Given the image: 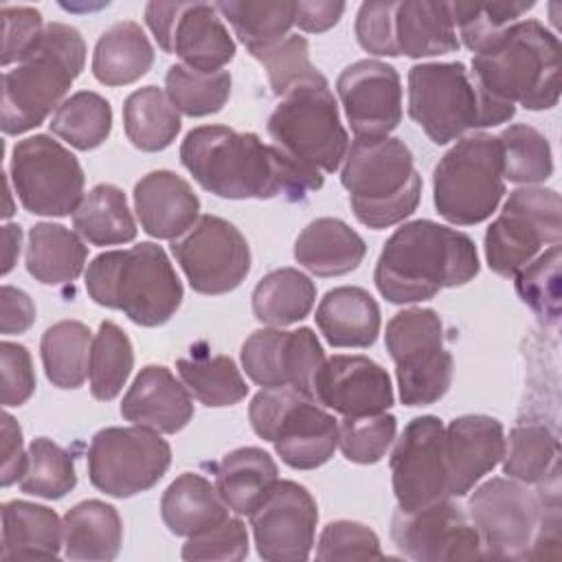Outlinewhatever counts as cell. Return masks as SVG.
Masks as SVG:
<instances>
[{
	"mask_svg": "<svg viewBox=\"0 0 562 562\" xmlns=\"http://www.w3.org/2000/svg\"><path fill=\"white\" fill-rule=\"evenodd\" d=\"M180 160L202 189L228 200L296 202L323 187L321 171L296 162L277 145H266L252 132L224 125L193 127L180 145Z\"/></svg>",
	"mask_w": 562,
	"mask_h": 562,
	"instance_id": "1",
	"label": "cell"
},
{
	"mask_svg": "<svg viewBox=\"0 0 562 562\" xmlns=\"http://www.w3.org/2000/svg\"><path fill=\"white\" fill-rule=\"evenodd\" d=\"M479 274L474 241L432 220L400 226L384 244L373 281L380 294L397 305L432 299L443 288H457Z\"/></svg>",
	"mask_w": 562,
	"mask_h": 562,
	"instance_id": "2",
	"label": "cell"
},
{
	"mask_svg": "<svg viewBox=\"0 0 562 562\" xmlns=\"http://www.w3.org/2000/svg\"><path fill=\"white\" fill-rule=\"evenodd\" d=\"M472 79L492 99L549 110L560 99V42L538 20H518L474 53Z\"/></svg>",
	"mask_w": 562,
	"mask_h": 562,
	"instance_id": "3",
	"label": "cell"
},
{
	"mask_svg": "<svg viewBox=\"0 0 562 562\" xmlns=\"http://www.w3.org/2000/svg\"><path fill=\"white\" fill-rule=\"evenodd\" d=\"M86 290L94 303L121 310L143 327L167 323L184 294L169 257L151 241L97 255L86 270Z\"/></svg>",
	"mask_w": 562,
	"mask_h": 562,
	"instance_id": "4",
	"label": "cell"
},
{
	"mask_svg": "<svg viewBox=\"0 0 562 562\" xmlns=\"http://www.w3.org/2000/svg\"><path fill=\"white\" fill-rule=\"evenodd\" d=\"M86 64V42L75 26L46 24L33 50L2 75L4 134H24L46 121L57 110L81 75Z\"/></svg>",
	"mask_w": 562,
	"mask_h": 562,
	"instance_id": "5",
	"label": "cell"
},
{
	"mask_svg": "<svg viewBox=\"0 0 562 562\" xmlns=\"http://www.w3.org/2000/svg\"><path fill=\"white\" fill-rule=\"evenodd\" d=\"M340 182L349 191L356 220L373 231L389 228L408 215L422 198V176L404 140L393 136L351 140Z\"/></svg>",
	"mask_w": 562,
	"mask_h": 562,
	"instance_id": "6",
	"label": "cell"
},
{
	"mask_svg": "<svg viewBox=\"0 0 562 562\" xmlns=\"http://www.w3.org/2000/svg\"><path fill=\"white\" fill-rule=\"evenodd\" d=\"M408 114L435 145H446L509 121L516 105L487 97L461 61H428L408 70Z\"/></svg>",
	"mask_w": 562,
	"mask_h": 562,
	"instance_id": "7",
	"label": "cell"
},
{
	"mask_svg": "<svg viewBox=\"0 0 562 562\" xmlns=\"http://www.w3.org/2000/svg\"><path fill=\"white\" fill-rule=\"evenodd\" d=\"M252 430L272 441L281 461L294 470L327 463L338 446V422L314 397L292 386L261 389L250 406Z\"/></svg>",
	"mask_w": 562,
	"mask_h": 562,
	"instance_id": "8",
	"label": "cell"
},
{
	"mask_svg": "<svg viewBox=\"0 0 562 562\" xmlns=\"http://www.w3.org/2000/svg\"><path fill=\"white\" fill-rule=\"evenodd\" d=\"M505 193L498 136H463L443 154L432 173L437 213L457 226L481 224L496 211Z\"/></svg>",
	"mask_w": 562,
	"mask_h": 562,
	"instance_id": "9",
	"label": "cell"
},
{
	"mask_svg": "<svg viewBox=\"0 0 562 562\" xmlns=\"http://www.w3.org/2000/svg\"><path fill=\"white\" fill-rule=\"evenodd\" d=\"M268 134L272 145L321 173H334L349 149L329 86H307L285 94L268 119Z\"/></svg>",
	"mask_w": 562,
	"mask_h": 562,
	"instance_id": "10",
	"label": "cell"
},
{
	"mask_svg": "<svg viewBox=\"0 0 562 562\" xmlns=\"http://www.w3.org/2000/svg\"><path fill=\"white\" fill-rule=\"evenodd\" d=\"M384 342L395 362L402 404L428 406L448 393L452 356L443 345V325L435 310L397 312L386 325Z\"/></svg>",
	"mask_w": 562,
	"mask_h": 562,
	"instance_id": "11",
	"label": "cell"
},
{
	"mask_svg": "<svg viewBox=\"0 0 562 562\" xmlns=\"http://www.w3.org/2000/svg\"><path fill=\"white\" fill-rule=\"evenodd\" d=\"M562 202L558 191L522 187L509 193L501 215L485 231L490 270L514 277L549 244H560Z\"/></svg>",
	"mask_w": 562,
	"mask_h": 562,
	"instance_id": "12",
	"label": "cell"
},
{
	"mask_svg": "<svg viewBox=\"0 0 562 562\" xmlns=\"http://www.w3.org/2000/svg\"><path fill=\"white\" fill-rule=\"evenodd\" d=\"M542 514V496L509 476L481 483L468 501V516L476 527L483 558H531Z\"/></svg>",
	"mask_w": 562,
	"mask_h": 562,
	"instance_id": "13",
	"label": "cell"
},
{
	"mask_svg": "<svg viewBox=\"0 0 562 562\" xmlns=\"http://www.w3.org/2000/svg\"><path fill=\"white\" fill-rule=\"evenodd\" d=\"M169 463V443L160 432L143 426L103 428L88 448L90 483L114 498H127L154 487Z\"/></svg>",
	"mask_w": 562,
	"mask_h": 562,
	"instance_id": "14",
	"label": "cell"
},
{
	"mask_svg": "<svg viewBox=\"0 0 562 562\" xmlns=\"http://www.w3.org/2000/svg\"><path fill=\"white\" fill-rule=\"evenodd\" d=\"M9 173L29 213L64 217L83 200V169L77 156L46 134L13 145Z\"/></svg>",
	"mask_w": 562,
	"mask_h": 562,
	"instance_id": "15",
	"label": "cell"
},
{
	"mask_svg": "<svg viewBox=\"0 0 562 562\" xmlns=\"http://www.w3.org/2000/svg\"><path fill=\"white\" fill-rule=\"evenodd\" d=\"M171 252L200 294H226L239 288L250 270L246 237L217 215H200L182 237L171 241Z\"/></svg>",
	"mask_w": 562,
	"mask_h": 562,
	"instance_id": "16",
	"label": "cell"
},
{
	"mask_svg": "<svg viewBox=\"0 0 562 562\" xmlns=\"http://www.w3.org/2000/svg\"><path fill=\"white\" fill-rule=\"evenodd\" d=\"M145 22L165 53L178 55L195 70H222L235 57V42L228 35L215 4L206 2H149Z\"/></svg>",
	"mask_w": 562,
	"mask_h": 562,
	"instance_id": "17",
	"label": "cell"
},
{
	"mask_svg": "<svg viewBox=\"0 0 562 562\" xmlns=\"http://www.w3.org/2000/svg\"><path fill=\"white\" fill-rule=\"evenodd\" d=\"M391 538L402 555L419 562L483 558L476 527L452 496L415 512L397 509Z\"/></svg>",
	"mask_w": 562,
	"mask_h": 562,
	"instance_id": "18",
	"label": "cell"
},
{
	"mask_svg": "<svg viewBox=\"0 0 562 562\" xmlns=\"http://www.w3.org/2000/svg\"><path fill=\"white\" fill-rule=\"evenodd\" d=\"M443 430L435 415L415 417L404 426L389 461L397 509L415 512L448 496Z\"/></svg>",
	"mask_w": 562,
	"mask_h": 562,
	"instance_id": "19",
	"label": "cell"
},
{
	"mask_svg": "<svg viewBox=\"0 0 562 562\" xmlns=\"http://www.w3.org/2000/svg\"><path fill=\"white\" fill-rule=\"evenodd\" d=\"M323 362V347L310 327L255 329L241 345V367L263 389L292 386L314 397V378Z\"/></svg>",
	"mask_w": 562,
	"mask_h": 562,
	"instance_id": "20",
	"label": "cell"
},
{
	"mask_svg": "<svg viewBox=\"0 0 562 562\" xmlns=\"http://www.w3.org/2000/svg\"><path fill=\"white\" fill-rule=\"evenodd\" d=\"M318 507L307 487L279 481L250 514L257 553L268 562H301L310 558Z\"/></svg>",
	"mask_w": 562,
	"mask_h": 562,
	"instance_id": "21",
	"label": "cell"
},
{
	"mask_svg": "<svg viewBox=\"0 0 562 562\" xmlns=\"http://www.w3.org/2000/svg\"><path fill=\"white\" fill-rule=\"evenodd\" d=\"M336 90L356 138L389 136L400 125L402 81L391 64L353 61L338 75Z\"/></svg>",
	"mask_w": 562,
	"mask_h": 562,
	"instance_id": "22",
	"label": "cell"
},
{
	"mask_svg": "<svg viewBox=\"0 0 562 562\" xmlns=\"http://www.w3.org/2000/svg\"><path fill=\"white\" fill-rule=\"evenodd\" d=\"M314 400L345 417L384 413L393 406V386L384 367L367 356H331L314 378Z\"/></svg>",
	"mask_w": 562,
	"mask_h": 562,
	"instance_id": "23",
	"label": "cell"
},
{
	"mask_svg": "<svg viewBox=\"0 0 562 562\" xmlns=\"http://www.w3.org/2000/svg\"><path fill=\"white\" fill-rule=\"evenodd\" d=\"M505 454L503 424L490 415H461L443 430L448 496H465Z\"/></svg>",
	"mask_w": 562,
	"mask_h": 562,
	"instance_id": "24",
	"label": "cell"
},
{
	"mask_svg": "<svg viewBox=\"0 0 562 562\" xmlns=\"http://www.w3.org/2000/svg\"><path fill=\"white\" fill-rule=\"evenodd\" d=\"M121 415L134 426L173 435L191 422L193 400L167 367L147 364L123 395Z\"/></svg>",
	"mask_w": 562,
	"mask_h": 562,
	"instance_id": "25",
	"label": "cell"
},
{
	"mask_svg": "<svg viewBox=\"0 0 562 562\" xmlns=\"http://www.w3.org/2000/svg\"><path fill=\"white\" fill-rule=\"evenodd\" d=\"M134 209L147 235L173 241L198 222L200 200L184 178L158 169L136 182Z\"/></svg>",
	"mask_w": 562,
	"mask_h": 562,
	"instance_id": "26",
	"label": "cell"
},
{
	"mask_svg": "<svg viewBox=\"0 0 562 562\" xmlns=\"http://www.w3.org/2000/svg\"><path fill=\"white\" fill-rule=\"evenodd\" d=\"M364 255V239L338 217L310 222L294 241V259L316 277L347 274L362 263Z\"/></svg>",
	"mask_w": 562,
	"mask_h": 562,
	"instance_id": "27",
	"label": "cell"
},
{
	"mask_svg": "<svg viewBox=\"0 0 562 562\" xmlns=\"http://www.w3.org/2000/svg\"><path fill=\"white\" fill-rule=\"evenodd\" d=\"M314 318L331 347H371L380 334V307L367 290L356 285L329 290Z\"/></svg>",
	"mask_w": 562,
	"mask_h": 562,
	"instance_id": "28",
	"label": "cell"
},
{
	"mask_svg": "<svg viewBox=\"0 0 562 562\" xmlns=\"http://www.w3.org/2000/svg\"><path fill=\"white\" fill-rule=\"evenodd\" d=\"M64 544V520L55 509L29 501L2 505V547L0 560L57 558Z\"/></svg>",
	"mask_w": 562,
	"mask_h": 562,
	"instance_id": "29",
	"label": "cell"
},
{
	"mask_svg": "<svg viewBox=\"0 0 562 562\" xmlns=\"http://www.w3.org/2000/svg\"><path fill=\"white\" fill-rule=\"evenodd\" d=\"M393 33L400 55L406 57H435L459 48L450 4L439 0L397 2Z\"/></svg>",
	"mask_w": 562,
	"mask_h": 562,
	"instance_id": "30",
	"label": "cell"
},
{
	"mask_svg": "<svg viewBox=\"0 0 562 562\" xmlns=\"http://www.w3.org/2000/svg\"><path fill=\"white\" fill-rule=\"evenodd\" d=\"M279 483L274 459L255 446L237 448L215 468V490L239 516H250Z\"/></svg>",
	"mask_w": 562,
	"mask_h": 562,
	"instance_id": "31",
	"label": "cell"
},
{
	"mask_svg": "<svg viewBox=\"0 0 562 562\" xmlns=\"http://www.w3.org/2000/svg\"><path fill=\"white\" fill-rule=\"evenodd\" d=\"M162 522L176 536H198L228 518V505L200 474H180L160 498Z\"/></svg>",
	"mask_w": 562,
	"mask_h": 562,
	"instance_id": "32",
	"label": "cell"
},
{
	"mask_svg": "<svg viewBox=\"0 0 562 562\" xmlns=\"http://www.w3.org/2000/svg\"><path fill=\"white\" fill-rule=\"evenodd\" d=\"M123 544V520L103 501H81L64 516V555L70 560H114Z\"/></svg>",
	"mask_w": 562,
	"mask_h": 562,
	"instance_id": "33",
	"label": "cell"
},
{
	"mask_svg": "<svg viewBox=\"0 0 562 562\" xmlns=\"http://www.w3.org/2000/svg\"><path fill=\"white\" fill-rule=\"evenodd\" d=\"M154 64V46L140 24L121 20L101 33L92 53V75L105 86H127Z\"/></svg>",
	"mask_w": 562,
	"mask_h": 562,
	"instance_id": "34",
	"label": "cell"
},
{
	"mask_svg": "<svg viewBox=\"0 0 562 562\" xmlns=\"http://www.w3.org/2000/svg\"><path fill=\"white\" fill-rule=\"evenodd\" d=\"M88 248L81 237L53 222H40L29 231L26 270L44 285H64L75 281L86 266Z\"/></svg>",
	"mask_w": 562,
	"mask_h": 562,
	"instance_id": "35",
	"label": "cell"
},
{
	"mask_svg": "<svg viewBox=\"0 0 562 562\" xmlns=\"http://www.w3.org/2000/svg\"><path fill=\"white\" fill-rule=\"evenodd\" d=\"M316 299L314 281L296 268L268 272L252 290V314L268 327H288L303 321Z\"/></svg>",
	"mask_w": 562,
	"mask_h": 562,
	"instance_id": "36",
	"label": "cell"
},
{
	"mask_svg": "<svg viewBox=\"0 0 562 562\" xmlns=\"http://www.w3.org/2000/svg\"><path fill=\"white\" fill-rule=\"evenodd\" d=\"M72 226L92 246H114L136 237L127 198L114 184L92 187L75 209Z\"/></svg>",
	"mask_w": 562,
	"mask_h": 562,
	"instance_id": "37",
	"label": "cell"
},
{
	"mask_svg": "<svg viewBox=\"0 0 562 562\" xmlns=\"http://www.w3.org/2000/svg\"><path fill=\"white\" fill-rule=\"evenodd\" d=\"M180 114L167 92L156 86L134 90L123 103V127L130 143L140 151L169 147L180 132Z\"/></svg>",
	"mask_w": 562,
	"mask_h": 562,
	"instance_id": "38",
	"label": "cell"
},
{
	"mask_svg": "<svg viewBox=\"0 0 562 562\" xmlns=\"http://www.w3.org/2000/svg\"><path fill=\"white\" fill-rule=\"evenodd\" d=\"M92 334L79 321H59L50 325L40 342L46 378L57 389H79L88 378Z\"/></svg>",
	"mask_w": 562,
	"mask_h": 562,
	"instance_id": "39",
	"label": "cell"
},
{
	"mask_svg": "<svg viewBox=\"0 0 562 562\" xmlns=\"http://www.w3.org/2000/svg\"><path fill=\"white\" fill-rule=\"evenodd\" d=\"M176 369L189 393L204 406H233L248 393L241 371L228 356L195 353L180 358Z\"/></svg>",
	"mask_w": 562,
	"mask_h": 562,
	"instance_id": "40",
	"label": "cell"
},
{
	"mask_svg": "<svg viewBox=\"0 0 562 562\" xmlns=\"http://www.w3.org/2000/svg\"><path fill=\"white\" fill-rule=\"evenodd\" d=\"M503 472L520 483H542L558 472V437L538 422H520L505 439Z\"/></svg>",
	"mask_w": 562,
	"mask_h": 562,
	"instance_id": "41",
	"label": "cell"
},
{
	"mask_svg": "<svg viewBox=\"0 0 562 562\" xmlns=\"http://www.w3.org/2000/svg\"><path fill=\"white\" fill-rule=\"evenodd\" d=\"M50 132L75 149L88 151L105 143L112 130V108L108 99L92 90H79L64 99L53 112Z\"/></svg>",
	"mask_w": 562,
	"mask_h": 562,
	"instance_id": "42",
	"label": "cell"
},
{
	"mask_svg": "<svg viewBox=\"0 0 562 562\" xmlns=\"http://www.w3.org/2000/svg\"><path fill=\"white\" fill-rule=\"evenodd\" d=\"M217 13L228 20L248 53L283 40L294 24L296 2H217Z\"/></svg>",
	"mask_w": 562,
	"mask_h": 562,
	"instance_id": "43",
	"label": "cell"
},
{
	"mask_svg": "<svg viewBox=\"0 0 562 562\" xmlns=\"http://www.w3.org/2000/svg\"><path fill=\"white\" fill-rule=\"evenodd\" d=\"M134 367V349L127 334L112 321H103L90 347V393L101 400H114L125 386Z\"/></svg>",
	"mask_w": 562,
	"mask_h": 562,
	"instance_id": "44",
	"label": "cell"
},
{
	"mask_svg": "<svg viewBox=\"0 0 562 562\" xmlns=\"http://www.w3.org/2000/svg\"><path fill=\"white\" fill-rule=\"evenodd\" d=\"M165 92L173 108L187 116H209L224 108L231 94L228 70H195L173 64L165 77Z\"/></svg>",
	"mask_w": 562,
	"mask_h": 562,
	"instance_id": "45",
	"label": "cell"
},
{
	"mask_svg": "<svg viewBox=\"0 0 562 562\" xmlns=\"http://www.w3.org/2000/svg\"><path fill=\"white\" fill-rule=\"evenodd\" d=\"M18 485L24 494L48 501L66 496L77 485L72 454L46 437L33 439Z\"/></svg>",
	"mask_w": 562,
	"mask_h": 562,
	"instance_id": "46",
	"label": "cell"
},
{
	"mask_svg": "<svg viewBox=\"0 0 562 562\" xmlns=\"http://www.w3.org/2000/svg\"><path fill=\"white\" fill-rule=\"evenodd\" d=\"M503 178L518 184H538L553 173L549 140L531 125L516 123L498 134Z\"/></svg>",
	"mask_w": 562,
	"mask_h": 562,
	"instance_id": "47",
	"label": "cell"
},
{
	"mask_svg": "<svg viewBox=\"0 0 562 562\" xmlns=\"http://www.w3.org/2000/svg\"><path fill=\"white\" fill-rule=\"evenodd\" d=\"M268 72L272 92L285 97L307 86H327V79L312 66L310 46L303 35H285L272 46L250 53Z\"/></svg>",
	"mask_w": 562,
	"mask_h": 562,
	"instance_id": "48",
	"label": "cell"
},
{
	"mask_svg": "<svg viewBox=\"0 0 562 562\" xmlns=\"http://www.w3.org/2000/svg\"><path fill=\"white\" fill-rule=\"evenodd\" d=\"M533 2H452L450 13L463 44L479 53L494 42L505 29L516 24Z\"/></svg>",
	"mask_w": 562,
	"mask_h": 562,
	"instance_id": "49",
	"label": "cell"
},
{
	"mask_svg": "<svg viewBox=\"0 0 562 562\" xmlns=\"http://www.w3.org/2000/svg\"><path fill=\"white\" fill-rule=\"evenodd\" d=\"M516 292L520 299L549 323L560 316V244L533 257L516 272Z\"/></svg>",
	"mask_w": 562,
	"mask_h": 562,
	"instance_id": "50",
	"label": "cell"
},
{
	"mask_svg": "<svg viewBox=\"0 0 562 562\" xmlns=\"http://www.w3.org/2000/svg\"><path fill=\"white\" fill-rule=\"evenodd\" d=\"M395 432L397 419L386 411L362 417H345L338 426V446L353 463H375L386 454Z\"/></svg>",
	"mask_w": 562,
	"mask_h": 562,
	"instance_id": "51",
	"label": "cell"
},
{
	"mask_svg": "<svg viewBox=\"0 0 562 562\" xmlns=\"http://www.w3.org/2000/svg\"><path fill=\"white\" fill-rule=\"evenodd\" d=\"M318 560H371L384 558L373 529L356 520H334L325 525L316 547Z\"/></svg>",
	"mask_w": 562,
	"mask_h": 562,
	"instance_id": "52",
	"label": "cell"
},
{
	"mask_svg": "<svg viewBox=\"0 0 562 562\" xmlns=\"http://www.w3.org/2000/svg\"><path fill=\"white\" fill-rule=\"evenodd\" d=\"M248 555V533L239 518H226L222 525L191 536L182 547L184 560H244Z\"/></svg>",
	"mask_w": 562,
	"mask_h": 562,
	"instance_id": "53",
	"label": "cell"
},
{
	"mask_svg": "<svg viewBox=\"0 0 562 562\" xmlns=\"http://www.w3.org/2000/svg\"><path fill=\"white\" fill-rule=\"evenodd\" d=\"M397 2H362L356 18L358 44L371 55L397 57V44L393 33V15Z\"/></svg>",
	"mask_w": 562,
	"mask_h": 562,
	"instance_id": "54",
	"label": "cell"
},
{
	"mask_svg": "<svg viewBox=\"0 0 562 562\" xmlns=\"http://www.w3.org/2000/svg\"><path fill=\"white\" fill-rule=\"evenodd\" d=\"M42 15L33 7H2V66L26 57L44 33Z\"/></svg>",
	"mask_w": 562,
	"mask_h": 562,
	"instance_id": "55",
	"label": "cell"
},
{
	"mask_svg": "<svg viewBox=\"0 0 562 562\" xmlns=\"http://www.w3.org/2000/svg\"><path fill=\"white\" fill-rule=\"evenodd\" d=\"M0 362H2V404L7 408L22 406L35 391V371H33L31 353L24 345L2 340Z\"/></svg>",
	"mask_w": 562,
	"mask_h": 562,
	"instance_id": "56",
	"label": "cell"
},
{
	"mask_svg": "<svg viewBox=\"0 0 562 562\" xmlns=\"http://www.w3.org/2000/svg\"><path fill=\"white\" fill-rule=\"evenodd\" d=\"M35 323V305L31 296L13 285L0 290V331L4 336L22 334Z\"/></svg>",
	"mask_w": 562,
	"mask_h": 562,
	"instance_id": "57",
	"label": "cell"
},
{
	"mask_svg": "<svg viewBox=\"0 0 562 562\" xmlns=\"http://www.w3.org/2000/svg\"><path fill=\"white\" fill-rule=\"evenodd\" d=\"M26 465V452L22 446V428L18 422L4 413L2 415V474L0 483L9 487L11 483L20 481Z\"/></svg>",
	"mask_w": 562,
	"mask_h": 562,
	"instance_id": "58",
	"label": "cell"
},
{
	"mask_svg": "<svg viewBox=\"0 0 562 562\" xmlns=\"http://www.w3.org/2000/svg\"><path fill=\"white\" fill-rule=\"evenodd\" d=\"M345 2H296L294 24L307 33H323L338 24Z\"/></svg>",
	"mask_w": 562,
	"mask_h": 562,
	"instance_id": "59",
	"label": "cell"
},
{
	"mask_svg": "<svg viewBox=\"0 0 562 562\" xmlns=\"http://www.w3.org/2000/svg\"><path fill=\"white\" fill-rule=\"evenodd\" d=\"M22 228L18 224L2 226V274H9L18 261Z\"/></svg>",
	"mask_w": 562,
	"mask_h": 562,
	"instance_id": "60",
	"label": "cell"
}]
</instances>
